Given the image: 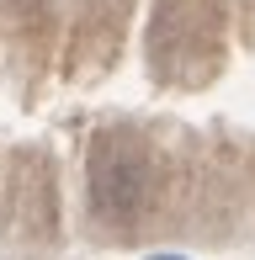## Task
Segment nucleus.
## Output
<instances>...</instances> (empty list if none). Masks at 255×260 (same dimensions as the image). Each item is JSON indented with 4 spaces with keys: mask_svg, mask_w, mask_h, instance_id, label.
Here are the masks:
<instances>
[{
    "mask_svg": "<svg viewBox=\"0 0 255 260\" xmlns=\"http://www.w3.org/2000/svg\"><path fill=\"white\" fill-rule=\"evenodd\" d=\"M149 260H181V255H149Z\"/></svg>",
    "mask_w": 255,
    "mask_h": 260,
    "instance_id": "obj_2",
    "label": "nucleus"
},
{
    "mask_svg": "<svg viewBox=\"0 0 255 260\" xmlns=\"http://www.w3.org/2000/svg\"><path fill=\"white\" fill-rule=\"evenodd\" d=\"M149 191H154V170H149L144 149L122 144V138H101V149L90 154V202L107 218H133L144 212Z\"/></svg>",
    "mask_w": 255,
    "mask_h": 260,
    "instance_id": "obj_1",
    "label": "nucleus"
}]
</instances>
